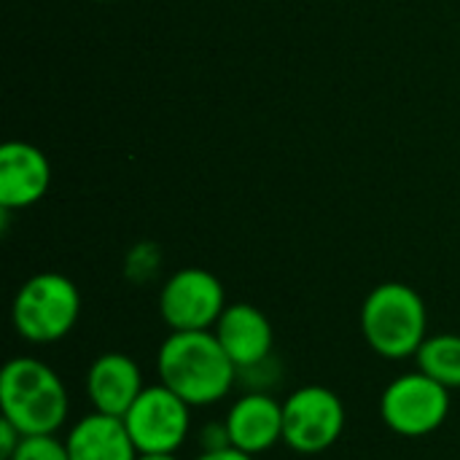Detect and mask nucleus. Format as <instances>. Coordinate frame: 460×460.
<instances>
[{"label":"nucleus","mask_w":460,"mask_h":460,"mask_svg":"<svg viewBox=\"0 0 460 460\" xmlns=\"http://www.w3.org/2000/svg\"><path fill=\"white\" fill-rule=\"evenodd\" d=\"M345 404L326 385H302L283 399V445L299 456H321L345 434Z\"/></svg>","instance_id":"nucleus-6"},{"label":"nucleus","mask_w":460,"mask_h":460,"mask_svg":"<svg viewBox=\"0 0 460 460\" xmlns=\"http://www.w3.org/2000/svg\"><path fill=\"white\" fill-rule=\"evenodd\" d=\"M70 412L62 377L40 358L16 356L0 372V418L24 437L57 434Z\"/></svg>","instance_id":"nucleus-2"},{"label":"nucleus","mask_w":460,"mask_h":460,"mask_svg":"<svg viewBox=\"0 0 460 460\" xmlns=\"http://www.w3.org/2000/svg\"><path fill=\"white\" fill-rule=\"evenodd\" d=\"M226 431L234 450L248 456L270 453L283 442V402L267 391L243 394L226 412Z\"/></svg>","instance_id":"nucleus-10"},{"label":"nucleus","mask_w":460,"mask_h":460,"mask_svg":"<svg viewBox=\"0 0 460 460\" xmlns=\"http://www.w3.org/2000/svg\"><path fill=\"white\" fill-rule=\"evenodd\" d=\"M8 460H70V453L65 439H59L57 434H38L24 437Z\"/></svg>","instance_id":"nucleus-15"},{"label":"nucleus","mask_w":460,"mask_h":460,"mask_svg":"<svg viewBox=\"0 0 460 460\" xmlns=\"http://www.w3.org/2000/svg\"><path fill=\"white\" fill-rule=\"evenodd\" d=\"M162 267V256H159V248L151 245V243H140L135 245L129 253H127V261H124V272L132 283H146L151 280Z\"/></svg>","instance_id":"nucleus-16"},{"label":"nucleus","mask_w":460,"mask_h":460,"mask_svg":"<svg viewBox=\"0 0 460 460\" xmlns=\"http://www.w3.org/2000/svg\"><path fill=\"white\" fill-rule=\"evenodd\" d=\"M81 315V291L62 272H38L16 291L11 302L13 332L30 345H54L65 340Z\"/></svg>","instance_id":"nucleus-4"},{"label":"nucleus","mask_w":460,"mask_h":460,"mask_svg":"<svg viewBox=\"0 0 460 460\" xmlns=\"http://www.w3.org/2000/svg\"><path fill=\"white\" fill-rule=\"evenodd\" d=\"M224 310V283L202 267L172 272L159 291V315L170 332H213Z\"/></svg>","instance_id":"nucleus-7"},{"label":"nucleus","mask_w":460,"mask_h":460,"mask_svg":"<svg viewBox=\"0 0 460 460\" xmlns=\"http://www.w3.org/2000/svg\"><path fill=\"white\" fill-rule=\"evenodd\" d=\"M22 439H24V434L5 418H0V460L11 458L16 453V447L22 445Z\"/></svg>","instance_id":"nucleus-18"},{"label":"nucleus","mask_w":460,"mask_h":460,"mask_svg":"<svg viewBox=\"0 0 460 460\" xmlns=\"http://www.w3.org/2000/svg\"><path fill=\"white\" fill-rule=\"evenodd\" d=\"M97 3H111V0H97Z\"/></svg>","instance_id":"nucleus-21"},{"label":"nucleus","mask_w":460,"mask_h":460,"mask_svg":"<svg viewBox=\"0 0 460 460\" xmlns=\"http://www.w3.org/2000/svg\"><path fill=\"white\" fill-rule=\"evenodd\" d=\"M65 445L70 460H137L140 456L124 418L94 410L70 426Z\"/></svg>","instance_id":"nucleus-13"},{"label":"nucleus","mask_w":460,"mask_h":460,"mask_svg":"<svg viewBox=\"0 0 460 460\" xmlns=\"http://www.w3.org/2000/svg\"><path fill=\"white\" fill-rule=\"evenodd\" d=\"M137 460H178L175 453H140Z\"/></svg>","instance_id":"nucleus-20"},{"label":"nucleus","mask_w":460,"mask_h":460,"mask_svg":"<svg viewBox=\"0 0 460 460\" xmlns=\"http://www.w3.org/2000/svg\"><path fill=\"white\" fill-rule=\"evenodd\" d=\"M194 460H253V456H248L243 450H234V447H224V450H208V453H202L199 458Z\"/></svg>","instance_id":"nucleus-19"},{"label":"nucleus","mask_w":460,"mask_h":460,"mask_svg":"<svg viewBox=\"0 0 460 460\" xmlns=\"http://www.w3.org/2000/svg\"><path fill=\"white\" fill-rule=\"evenodd\" d=\"M84 388L94 412L124 418L146 385L137 361L127 353L111 350V353H100L89 364Z\"/></svg>","instance_id":"nucleus-12"},{"label":"nucleus","mask_w":460,"mask_h":460,"mask_svg":"<svg viewBox=\"0 0 460 460\" xmlns=\"http://www.w3.org/2000/svg\"><path fill=\"white\" fill-rule=\"evenodd\" d=\"M216 340L237 367V372L253 369L264 361H270L275 348V332L270 318L248 302L226 305L224 315L218 318L213 329Z\"/></svg>","instance_id":"nucleus-11"},{"label":"nucleus","mask_w":460,"mask_h":460,"mask_svg":"<svg viewBox=\"0 0 460 460\" xmlns=\"http://www.w3.org/2000/svg\"><path fill=\"white\" fill-rule=\"evenodd\" d=\"M361 334L385 361L415 358L429 337V310L423 296L399 280L375 286L361 305Z\"/></svg>","instance_id":"nucleus-3"},{"label":"nucleus","mask_w":460,"mask_h":460,"mask_svg":"<svg viewBox=\"0 0 460 460\" xmlns=\"http://www.w3.org/2000/svg\"><path fill=\"white\" fill-rule=\"evenodd\" d=\"M199 445H202V453L232 447L229 431H226V420H221V423H208V426L199 431Z\"/></svg>","instance_id":"nucleus-17"},{"label":"nucleus","mask_w":460,"mask_h":460,"mask_svg":"<svg viewBox=\"0 0 460 460\" xmlns=\"http://www.w3.org/2000/svg\"><path fill=\"white\" fill-rule=\"evenodd\" d=\"M415 364L423 375L445 385L447 391L460 388V334H429L420 350L415 353Z\"/></svg>","instance_id":"nucleus-14"},{"label":"nucleus","mask_w":460,"mask_h":460,"mask_svg":"<svg viewBox=\"0 0 460 460\" xmlns=\"http://www.w3.org/2000/svg\"><path fill=\"white\" fill-rule=\"evenodd\" d=\"M156 372L194 410L226 399L240 377L213 332H170L156 353Z\"/></svg>","instance_id":"nucleus-1"},{"label":"nucleus","mask_w":460,"mask_h":460,"mask_svg":"<svg viewBox=\"0 0 460 460\" xmlns=\"http://www.w3.org/2000/svg\"><path fill=\"white\" fill-rule=\"evenodd\" d=\"M191 410L167 385H146L124 415L137 453H178L191 434Z\"/></svg>","instance_id":"nucleus-8"},{"label":"nucleus","mask_w":460,"mask_h":460,"mask_svg":"<svg viewBox=\"0 0 460 460\" xmlns=\"http://www.w3.org/2000/svg\"><path fill=\"white\" fill-rule=\"evenodd\" d=\"M51 164L46 154L24 140H8L0 148V208L24 210L46 197Z\"/></svg>","instance_id":"nucleus-9"},{"label":"nucleus","mask_w":460,"mask_h":460,"mask_svg":"<svg viewBox=\"0 0 460 460\" xmlns=\"http://www.w3.org/2000/svg\"><path fill=\"white\" fill-rule=\"evenodd\" d=\"M453 399L445 385L420 369L391 380L380 396V420L388 431L404 439L431 437L450 418Z\"/></svg>","instance_id":"nucleus-5"}]
</instances>
